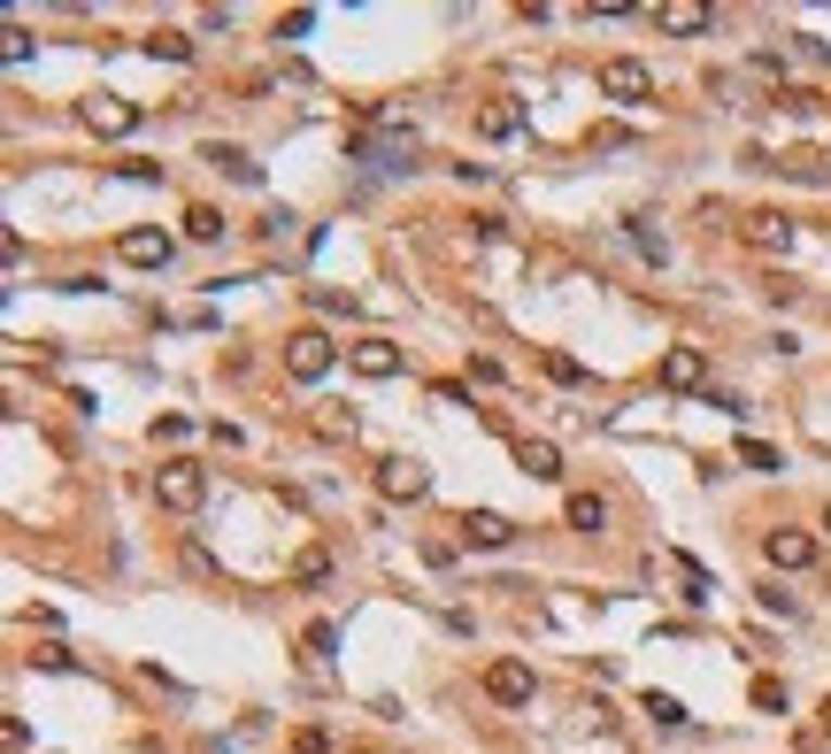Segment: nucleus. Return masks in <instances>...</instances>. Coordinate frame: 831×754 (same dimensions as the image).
Returning a JSON list of instances; mask_svg holds the SVG:
<instances>
[{
	"instance_id": "1",
	"label": "nucleus",
	"mask_w": 831,
	"mask_h": 754,
	"mask_svg": "<svg viewBox=\"0 0 831 754\" xmlns=\"http://www.w3.org/2000/svg\"><path fill=\"white\" fill-rule=\"evenodd\" d=\"M154 500H162L170 516H193L201 500H208V470H201V462H186V455H170V462L154 470Z\"/></svg>"
},
{
	"instance_id": "2",
	"label": "nucleus",
	"mask_w": 831,
	"mask_h": 754,
	"mask_svg": "<svg viewBox=\"0 0 831 754\" xmlns=\"http://www.w3.org/2000/svg\"><path fill=\"white\" fill-rule=\"evenodd\" d=\"M601 93L624 101V108H639V101L654 93V69H647L639 54H609V62H601Z\"/></svg>"
},
{
	"instance_id": "3",
	"label": "nucleus",
	"mask_w": 831,
	"mask_h": 754,
	"mask_svg": "<svg viewBox=\"0 0 831 754\" xmlns=\"http://www.w3.org/2000/svg\"><path fill=\"white\" fill-rule=\"evenodd\" d=\"M331 362H340V347H331L323 331H293V340H285V370H293L301 385H316Z\"/></svg>"
},
{
	"instance_id": "4",
	"label": "nucleus",
	"mask_w": 831,
	"mask_h": 754,
	"mask_svg": "<svg viewBox=\"0 0 831 754\" xmlns=\"http://www.w3.org/2000/svg\"><path fill=\"white\" fill-rule=\"evenodd\" d=\"M485 701H501V708H524V701H532V662H516V654L485 662Z\"/></svg>"
},
{
	"instance_id": "5",
	"label": "nucleus",
	"mask_w": 831,
	"mask_h": 754,
	"mask_svg": "<svg viewBox=\"0 0 831 754\" xmlns=\"http://www.w3.org/2000/svg\"><path fill=\"white\" fill-rule=\"evenodd\" d=\"M654 385H662V393H693V385H708V355H701V347H670V355L654 362Z\"/></svg>"
},
{
	"instance_id": "6",
	"label": "nucleus",
	"mask_w": 831,
	"mask_h": 754,
	"mask_svg": "<svg viewBox=\"0 0 831 754\" xmlns=\"http://www.w3.org/2000/svg\"><path fill=\"white\" fill-rule=\"evenodd\" d=\"M378 493H385V500H424V493H432V470L408 462V455H393V462H378Z\"/></svg>"
},
{
	"instance_id": "7",
	"label": "nucleus",
	"mask_w": 831,
	"mask_h": 754,
	"mask_svg": "<svg viewBox=\"0 0 831 754\" xmlns=\"http://www.w3.org/2000/svg\"><path fill=\"white\" fill-rule=\"evenodd\" d=\"M763 562H770V570H808V562H816V539L793 532V524H778V532H763Z\"/></svg>"
},
{
	"instance_id": "8",
	"label": "nucleus",
	"mask_w": 831,
	"mask_h": 754,
	"mask_svg": "<svg viewBox=\"0 0 831 754\" xmlns=\"http://www.w3.org/2000/svg\"><path fill=\"white\" fill-rule=\"evenodd\" d=\"M116 255H124L131 270H162V263L178 255V239H170V231H124V239H116Z\"/></svg>"
},
{
	"instance_id": "9",
	"label": "nucleus",
	"mask_w": 831,
	"mask_h": 754,
	"mask_svg": "<svg viewBox=\"0 0 831 754\" xmlns=\"http://www.w3.org/2000/svg\"><path fill=\"white\" fill-rule=\"evenodd\" d=\"M455 532H462V547H509V539H516V524H509L501 509H462Z\"/></svg>"
},
{
	"instance_id": "10",
	"label": "nucleus",
	"mask_w": 831,
	"mask_h": 754,
	"mask_svg": "<svg viewBox=\"0 0 831 754\" xmlns=\"http://www.w3.org/2000/svg\"><path fill=\"white\" fill-rule=\"evenodd\" d=\"M77 116H86V131H101V139H124V131L139 124V108H131V101H116V93H101V101H86V108H77Z\"/></svg>"
},
{
	"instance_id": "11",
	"label": "nucleus",
	"mask_w": 831,
	"mask_h": 754,
	"mask_svg": "<svg viewBox=\"0 0 831 754\" xmlns=\"http://www.w3.org/2000/svg\"><path fill=\"white\" fill-rule=\"evenodd\" d=\"M347 362H355L362 378H400V370H408V355H400L393 340H355V347H347Z\"/></svg>"
},
{
	"instance_id": "12",
	"label": "nucleus",
	"mask_w": 831,
	"mask_h": 754,
	"mask_svg": "<svg viewBox=\"0 0 831 754\" xmlns=\"http://www.w3.org/2000/svg\"><path fill=\"white\" fill-rule=\"evenodd\" d=\"M308 432H316L323 447H340V439H355L362 424H355V408H347V400H323V408H308Z\"/></svg>"
},
{
	"instance_id": "13",
	"label": "nucleus",
	"mask_w": 831,
	"mask_h": 754,
	"mask_svg": "<svg viewBox=\"0 0 831 754\" xmlns=\"http://www.w3.org/2000/svg\"><path fill=\"white\" fill-rule=\"evenodd\" d=\"M654 31L693 39V31H708V9H701V0H662V9H654Z\"/></svg>"
},
{
	"instance_id": "14",
	"label": "nucleus",
	"mask_w": 831,
	"mask_h": 754,
	"mask_svg": "<svg viewBox=\"0 0 831 754\" xmlns=\"http://www.w3.org/2000/svg\"><path fill=\"white\" fill-rule=\"evenodd\" d=\"M746 246H763V255H785V246H793V216H778V208L746 216Z\"/></svg>"
},
{
	"instance_id": "15",
	"label": "nucleus",
	"mask_w": 831,
	"mask_h": 754,
	"mask_svg": "<svg viewBox=\"0 0 831 754\" xmlns=\"http://www.w3.org/2000/svg\"><path fill=\"white\" fill-rule=\"evenodd\" d=\"M524 131V101H485L477 108V139H516Z\"/></svg>"
},
{
	"instance_id": "16",
	"label": "nucleus",
	"mask_w": 831,
	"mask_h": 754,
	"mask_svg": "<svg viewBox=\"0 0 831 754\" xmlns=\"http://www.w3.org/2000/svg\"><path fill=\"white\" fill-rule=\"evenodd\" d=\"M208 162H216V170H223L231 186H263V162L246 154V146H208Z\"/></svg>"
},
{
	"instance_id": "17",
	"label": "nucleus",
	"mask_w": 831,
	"mask_h": 754,
	"mask_svg": "<svg viewBox=\"0 0 831 754\" xmlns=\"http://www.w3.org/2000/svg\"><path fill=\"white\" fill-rule=\"evenodd\" d=\"M562 516H570V532H586V539H593V532H609V500H601V493H570V509H562Z\"/></svg>"
},
{
	"instance_id": "18",
	"label": "nucleus",
	"mask_w": 831,
	"mask_h": 754,
	"mask_svg": "<svg viewBox=\"0 0 831 754\" xmlns=\"http://www.w3.org/2000/svg\"><path fill=\"white\" fill-rule=\"evenodd\" d=\"M516 470H524V477H562L554 439H516Z\"/></svg>"
},
{
	"instance_id": "19",
	"label": "nucleus",
	"mask_w": 831,
	"mask_h": 754,
	"mask_svg": "<svg viewBox=\"0 0 831 754\" xmlns=\"http://www.w3.org/2000/svg\"><path fill=\"white\" fill-rule=\"evenodd\" d=\"M186 239L216 246V239H223V208H186Z\"/></svg>"
},
{
	"instance_id": "20",
	"label": "nucleus",
	"mask_w": 831,
	"mask_h": 754,
	"mask_svg": "<svg viewBox=\"0 0 831 754\" xmlns=\"http://www.w3.org/2000/svg\"><path fill=\"white\" fill-rule=\"evenodd\" d=\"M146 54H154V62H193V39H186V31H154Z\"/></svg>"
},
{
	"instance_id": "21",
	"label": "nucleus",
	"mask_w": 831,
	"mask_h": 754,
	"mask_svg": "<svg viewBox=\"0 0 831 754\" xmlns=\"http://www.w3.org/2000/svg\"><path fill=\"white\" fill-rule=\"evenodd\" d=\"M323 577H331V554H323V547L293 554V585H323Z\"/></svg>"
},
{
	"instance_id": "22",
	"label": "nucleus",
	"mask_w": 831,
	"mask_h": 754,
	"mask_svg": "<svg viewBox=\"0 0 831 754\" xmlns=\"http://www.w3.org/2000/svg\"><path fill=\"white\" fill-rule=\"evenodd\" d=\"M739 462H746V470H785V455H778L770 439H739Z\"/></svg>"
},
{
	"instance_id": "23",
	"label": "nucleus",
	"mask_w": 831,
	"mask_h": 754,
	"mask_svg": "<svg viewBox=\"0 0 831 754\" xmlns=\"http://www.w3.org/2000/svg\"><path fill=\"white\" fill-rule=\"evenodd\" d=\"M639 708H647V716H654V724H662V731H678V724H686V708H678V701H670V693H647V701H639Z\"/></svg>"
},
{
	"instance_id": "24",
	"label": "nucleus",
	"mask_w": 831,
	"mask_h": 754,
	"mask_svg": "<svg viewBox=\"0 0 831 754\" xmlns=\"http://www.w3.org/2000/svg\"><path fill=\"white\" fill-rule=\"evenodd\" d=\"M116 178H131V186H154V178H162V162H146V154H131V162H116Z\"/></svg>"
},
{
	"instance_id": "25",
	"label": "nucleus",
	"mask_w": 831,
	"mask_h": 754,
	"mask_svg": "<svg viewBox=\"0 0 831 754\" xmlns=\"http://www.w3.org/2000/svg\"><path fill=\"white\" fill-rule=\"evenodd\" d=\"M547 378H554V385H586V362H570V355H547Z\"/></svg>"
},
{
	"instance_id": "26",
	"label": "nucleus",
	"mask_w": 831,
	"mask_h": 754,
	"mask_svg": "<svg viewBox=\"0 0 831 754\" xmlns=\"http://www.w3.org/2000/svg\"><path fill=\"white\" fill-rule=\"evenodd\" d=\"M755 708H770V716H785V686H778V678H755Z\"/></svg>"
},
{
	"instance_id": "27",
	"label": "nucleus",
	"mask_w": 831,
	"mask_h": 754,
	"mask_svg": "<svg viewBox=\"0 0 831 754\" xmlns=\"http://www.w3.org/2000/svg\"><path fill=\"white\" fill-rule=\"evenodd\" d=\"M631 239H639V255H654V263L670 255V246H662V231H647V216H631Z\"/></svg>"
},
{
	"instance_id": "28",
	"label": "nucleus",
	"mask_w": 831,
	"mask_h": 754,
	"mask_svg": "<svg viewBox=\"0 0 831 754\" xmlns=\"http://www.w3.org/2000/svg\"><path fill=\"white\" fill-rule=\"evenodd\" d=\"M331 647H340V631H331V624H308V654H316V662H323V654H331Z\"/></svg>"
},
{
	"instance_id": "29",
	"label": "nucleus",
	"mask_w": 831,
	"mask_h": 754,
	"mask_svg": "<svg viewBox=\"0 0 831 754\" xmlns=\"http://www.w3.org/2000/svg\"><path fill=\"white\" fill-rule=\"evenodd\" d=\"M823 731H831V701H823Z\"/></svg>"
},
{
	"instance_id": "30",
	"label": "nucleus",
	"mask_w": 831,
	"mask_h": 754,
	"mask_svg": "<svg viewBox=\"0 0 831 754\" xmlns=\"http://www.w3.org/2000/svg\"><path fill=\"white\" fill-rule=\"evenodd\" d=\"M823 532H831V509H823Z\"/></svg>"
}]
</instances>
